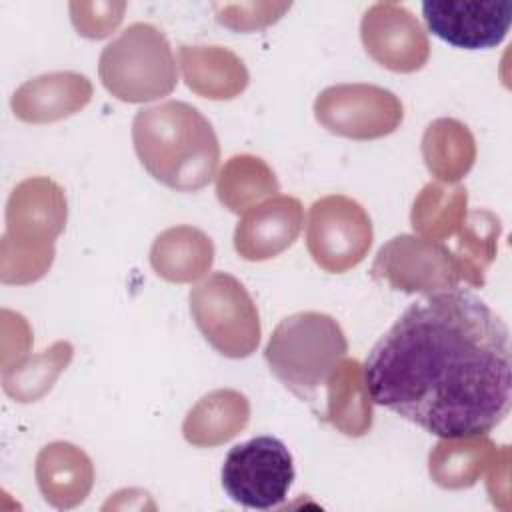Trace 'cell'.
<instances>
[{
    "label": "cell",
    "mask_w": 512,
    "mask_h": 512,
    "mask_svg": "<svg viewBox=\"0 0 512 512\" xmlns=\"http://www.w3.org/2000/svg\"><path fill=\"white\" fill-rule=\"evenodd\" d=\"M188 300L196 328L218 354L238 360L258 348V308L238 278L212 272L190 290Z\"/></svg>",
    "instance_id": "6"
},
{
    "label": "cell",
    "mask_w": 512,
    "mask_h": 512,
    "mask_svg": "<svg viewBox=\"0 0 512 512\" xmlns=\"http://www.w3.org/2000/svg\"><path fill=\"white\" fill-rule=\"evenodd\" d=\"M508 446H500L488 464V492L494 506H500V498H508Z\"/></svg>",
    "instance_id": "28"
},
{
    "label": "cell",
    "mask_w": 512,
    "mask_h": 512,
    "mask_svg": "<svg viewBox=\"0 0 512 512\" xmlns=\"http://www.w3.org/2000/svg\"><path fill=\"white\" fill-rule=\"evenodd\" d=\"M68 218L60 184L46 176H32L16 184L6 204V232L0 242V280L4 284H32L54 262V242Z\"/></svg>",
    "instance_id": "3"
},
{
    "label": "cell",
    "mask_w": 512,
    "mask_h": 512,
    "mask_svg": "<svg viewBox=\"0 0 512 512\" xmlns=\"http://www.w3.org/2000/svg\"><path fill=\"white\" fill-rule=\"evenodd\" d=\"M322 418L352 438L364 436L370 430L372 400L358 360H340L330 374L326 382V410Z\"/></svg>",
    "instance_id": "20"
},
{
    "label": "cell",
    "mask_w": 512,
    "mask_h": 512,
    "mask_svg": "<svg viewBox=\"0 0 512 512\" xmlns=\"http://www.w3.org/2000/svg\"><path fill=\"white\" fill-rule=\"evenodd\" d=\"M422 16L428 30L454 48L498 46L512 24V2L504 0H426Z\"/></svg>",
    "instance_id": "12"
},
{
    "label": "cell",
    "mask_w": 512,
    "mask_h": 512,
    "mask_svg": "<svg viewBox=\"0 0 512 512\" xmlns=\"http://www.w3.org/2000/svg\"><path fill=\"white\" fill-rule=\"evenodd\" d=\"M374 280L408 294H438L458 288L462 276L452 250L416 234H400L388 240L376 254Z\"/></svg>",
    "instance_id": "10"
},
{
    "label": "cell",
    "mask_w": 512,
    "mask_h": 512,
    "mask_svg": "<svg viewBox=\"0 0 512 512\" xmlns=\"http://www.w3.org/2000/svg\"><path fill=\"white\" fill-rule=\"evenodd\" d=\"M498 446L486 436L442 438L428 456L430 478L448 490L474 486L488 470Z\"/></svg>",
    "instance_id": "19"
},
{
    "label": "cell",
    "mask_w": 512,
    "mask_h": 512,
    "mask_svg": "<svg viewBox=\"0 0 512 512\" xmlns=\"http://www.w3.org/2000/svg\"><path fill=\"white\" fill-rule=\"evenodd\" d=\"M222 488L236 504L278 508L294 482V460L276 436H256L232 446L222 464Z\"/></svg>",
    "instance_id": "7"
},
{
    "label": "cell",
    "mask_w": 512,
    "mask_h": 512,
    "mask_svg": "<svg viewBox=\"0 0 512 512\" xmlns=\"http://www.w3.org/2000/svg\"><path fill=\"white\" fill-rule=\"evenodd\" d=\"M290 2H234V4H214L216 20L236 32H252L266 28L280 20L284 12L290 10Z\"/></svg>",
    "instance_id": "26"
},
{
    "label": "cell",
    "mask_w": 512,
    "mask_h": 512,
    "mask_svg": "<svg viewBox=\"0 0 512 512\" xmlns=\"http://www.w3.org/2000/svg\"><path fill=\"white\" fill-rule=\"evenodd\" d=\"M250 420V402L232 388H220L202 396L186 414L182 434L188 444L212 448L232 440Z\"/></svg>",
    "instance_id": "17"
},
{
    "label": "cell",
    "mask_w": 512,
    "mask_h": 512,
    "mask_svg": "<svg viewBox=\"0 0 512 512\" xmlns=\"http://www.w3.org/2000/svg\"><path fill=\"white\" fill-rule=\"evenodd\" d=\"M314 116L328 132L350 140H376L392 134L404 118L400 98L376 84H334L314 102Z\"/></svg>",
    "instance_id": "9"
},
{
    "label": "cell",
    "mask_w": 512,
    "mask_h": 512,
    "mask_svg": "<svg viewBox=\"0 0 512 512\" xmlns=\"http://www.w3.org/2000/svg\"><path fill=\"white\" fill-rule=\"evenodd\" d=\"M304 224V210L294 196H274L244 212L234 230L240 258L262 262L290 248Z\"/></svg>",
    "instance_id": "13"
},
{
    "label": "cell",
    "mask_w": 512,
    "mask_h": 512,
    "mask_svg": "<svg viewBox=\"0 0 512 512\" xmlns=\"http://www.w3.org/2000/svg\"><path fill=\"white\" fill-rule=\"evenodd\" d=\"M68 8L78 34L100 40L118 28L126 2H70Z\"/></svg>",
    "instance_id": "27"
},
{
    "label": "cell",
    "mask_w": 512,
    "mask_h": 512,
    "mask_svg": "<svg viewBox=\"0 0 512 512\" xmlns=\"http://www.w3.org/2000/svg\"><path fill=\"white\" fill-rule=\"evenodd\" d=\"M370 400L440 438L488 434L510 412L506 322L454 288L410 304L362 366Z\"/></svg>",
    "instance_id": "1"
},
{
    "label": "cell",
    "mask_w": 512,
    "mask_h": 512,
    "mask_svg": "<svg viewBox=\"0 0 512 512\" xmlns=\"http://www.w3.org/2000/svg\"><path fill=\"white\" fill-rule=\"evenodd\" d=\"M278 190L280 186L272 168L252 154L232 156L216 176L218 200L236 214L278 196Z\"/></svg>",
    "instance_id": "22"
},
{
    "label": "cell",
    "mask_w": 512,
    "mask_h": 512,
    "mask_svg": "<svg viewBox=\"0 0 512 512\" xmlns=\"http://www.w3.org/2000/svg\"><path fill=\"white\" fill-rule=\"evenodd\" d=\"M360 38L366 54L392 72H416L430 56L426 30L408 8L396 2L372 4L362 16Z\"/></svg>",
    "instance_id": "11"
},
{
    "label": "cell",
    "mask_w": 512,
    "mask_h": 512,
    "mask_svg": "<svg viewBox=\"0 0 512 512\" xmlns=\"http://www.w3.org/2000/svg\"><path fill=\"white\" fill-rule=\"evenodd\" d=\"M372 240L370 216L356 200L330 194L310 206L306 246L322 270L330 274L348 272L366 258Z\"/></svg>",
    "instance_id": "8"
},
{
    "label": "cell",
    "mask_w": 512,
    "mask_h": 512,
    "mask_svg": "<svg viewBox=\"0 0 512 512\" xmlns=\"http://www.w3.org/2000/svg\"><path fill=\"white\" fill-rule=\"evenodd\" d=\"M92 98V82L78 72H50L26 80L12 94L16 118L28 124H48L80 112Z\"/></svg>",
    "instance_id": "14"
},
{
    "label": "cell",
    "mask_w": 512,
    "mask_h": 512,
    "mask_svg": "<svg viewBox=\"0 0 512 512\" xmlns=\"http://www.w3.org/2000/svg\"><path fill=\"white\" fill-rule=\"evenodd\" d=\"M102 86L128 104L168 96L178 82L176 60L164 32L146 22H134L104 46L98 60Z\"/></svg>",
    "instance_id": "5"
},
{
    "label": "cell",
    "mask_w": 512,
    "mask_h": 512,
    "mask_svg": "<svg viewBox=\"0 0 512 512\" xmlns=\"http://www.w3.org/2000/svg\"><path fill=\"white\" fill-rule=\"evenodd\" d=\"M468 192L464 186L430 182L416 196L410 222L412 228L430 240L444 242L458 234L466 220Z\"/></svg>",
    "instance_id": "23"
},
{
    "label": "cell",
    "mask_w": 512,
    "mask_h": 512,
    "mask_svg": "<svg viewBox=\"0 0 512 512\" xmlns=\"http://www.w3.org/2000/svg\"><path fill=\"white\" fill-rule=\"evenodd\" d=\"M422 158L434 178L454 184L474 166V136L460 120L438 118L428 124L422 136Z\"/></svg>",
    "instance_id": "21"
},
{
    "label": "cell",
    "mask_w": 512,
    "mask_h": 512,
    "mask_svg": "<svg viewBox=\"0 0 512 512\" xmlns=\"http://www.w3.org/2000/svg\"><path fill=\"white\" fill-rule=\"evenodd\" d=\"M214 262L212 240L194 226H174L156 236L150 248L154 272L176 284L196 282Z\"/></svg>",
    "instance_id": "18"
},
{
    "label": "cell",
    "mask_w": 512,
    "mask_h": 512,
    "mask_svg": "<svg viewBox=\"0 0 512 512\" xmlns=\"http://www.w3.org/2000/svg\"><path fill=\"white\" fill-rule=\"evenodd\" d=\"M132 142L146 172L172 190L196 192L216 176L220 162L216 132L198 108L186 102L168 100L138 110Z\"/></svg>",
    "instance_id": "2"
},
{
    "label": "cell",
    "mask_w": 512,
    "mask_h": 512,
    "mask_svg": "<svg viewBox=\"0 0 512 512\" xmlns=\"http://www.w3.org/2000/svg\"><path fill=\"white\" fill-rule=\"evenodd\" d=\"M186 86L208 100H232L248 86L244 62L224 46H180Z\"/></svg>",
    "instance_id": "16"
},
{
    "label": "cell",
    "mask_w": 512,
    "mask_h": 512,
    "mask_svg": "<svg viewBox=\"0 0 512 512\" xmlns=\"http://www.w3.org/2000/svg\"><path fill=\"white\" fill-rule=\"evenodd\" d=\"M36 482L48 504L66 510L82 504L94 484V466L70 442H52L36 456Z\"/></svg>",
    "instance_id": "15"
},
{
    "label": "cell",
    "mask_w": 512,
    "mask_h": 512,
    "mask_svg": "<svg viewBox=\"0 0 512 512\" xmlns=\"http://www.w3.org/2000/svg\"><path fill=\"white\" fill-rule=\"evenodd\" d=\"M348 340L340 324L322 312L286 316L268 338L264 360L274 378L316 410L318 392L344 360Z\"/></svg>",
    "instance_id": "4"
},
{
    "label": "cell",
    "mask_w": 512,
    "mask_h": 512,
    "mask_svg": "<svg viewBox=\"0 0 512 512\" xmlns=\"http://www.w3.org/2000/svg\"><path fill=\"white\" fill-rule=\"evenodd\" d=\"M500 232V218L490 210L480 208L466 214V220L456 234L458 240L452 254L458 262L462 280L470 286H484V272L496 258Z\"/></svg>",
    "instance_id": "25"
},
{
    "label": "cell",
    "mask_w": 512,
    "mask_h": 512,
    "mask_svg": "<svg viewBox=\"0 0 512 512\" xmlns=\"http://www.w3.org/2000/svg\"><path fill=\"white\" fill-rule=\"evenodd\" d=\"M72 354V344L68 340H58L40 354L24 356L14 366L2 370L4 392L16 402H34L42 398L60 372L70 364Z\"/></svg>",
    "instance_id": "24"
}]
</instances>
